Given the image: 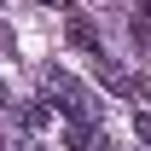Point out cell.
Returning a JSON list of instances; mask_svg holds the SVG:
<instances>
[{"instance_id":"cell-1","label":"cell","mask_w":151,"mask_h":151,"mask_svg":"<svg viewBox=\"0 0 151 151\" xmlns=\"http://www.w3.org/2000/svg\"><path fill=\"white\" fill-rule=\"evenodd\" d=\"M47 99H58L64 122H99V105H93V93H87L76 76H64V70H47Z\"/></svg>"},{"instance_id":"cell-2","label":"cell","mask_w":151,"mask_h":151,"mask_svg":"<svg viewBox=\"0 0 151 151\" xmlns=\"http://www.w3.org/2000/svg\"><path fill=\"white\" fill-rule=\"evenodd\" d=\"M64 145L70 151H111V139H105L99 122H64Z\"/></svg>"},{"instance_id":"cell-3","label":"cell","mask_w":151,"mask_h":151,"mask_svg":"<svg viewBox=\"0 0 151 151\" xmlns=\"http://www.w3.org/2000/svg\"><path fill=\"white\" fill-rule=\"evenodd\" d=\"M70 41H76V47H81V52H87V58H93V70H99V64H105V58H111V52H105V41L93 35V23L81 18V12H70Z\"/></svg>"},{"instance_id":"cell-4","label":"cell","mask_w":151,"mask_h":151,"mask_svg":"<svg viewBox=\"0 0 151 151\" xmlns=\"http://www.w3.org/2000/svg\"><path fill=\"white\" fill-rule=\"evenodd\" d=\"M18 122L23 128H47V99H29V105L18 111Z\"/></svg>"},{"instance_id":"cell-5","label":"cell","mask_w":151,"mask_h":151,"mask_svg":"<svg viewBox=\"0 0 151 151\" xmlns=\"http://www.w3.org/2000/svg\"><path fill=\"white\" fill-rule=\"evenodd\" d=\"M134 134H139V139L151 145V111H134Z\"/></svg>"},{"instance_id":"cell-6","label":"cell","mask_w":151,"mask_h":151,"mask_svg":"<svg viewBox=\"0 0 151 151\" xmlns=\"http://www.w3.org/2000/svg\"><path fill=\"white\" fill-rule=\"evenodd\" d=\"M41 6H58V12H70V0H41Z\"/></svg>"},{"instance_id":"cell-7","label":"cell","mask_w":151,"mask_h":151,"mask_svg":"<svg viewBox=\"0 0 151 151\" xmlns=\"http://www.w3.org/2000/svg\"><path fill=\"white\" fill-rule=\"evenodd\" d=\"M6 105H12V93H6V81H0V111H6Z\"/></svg>"}]
</instances>
